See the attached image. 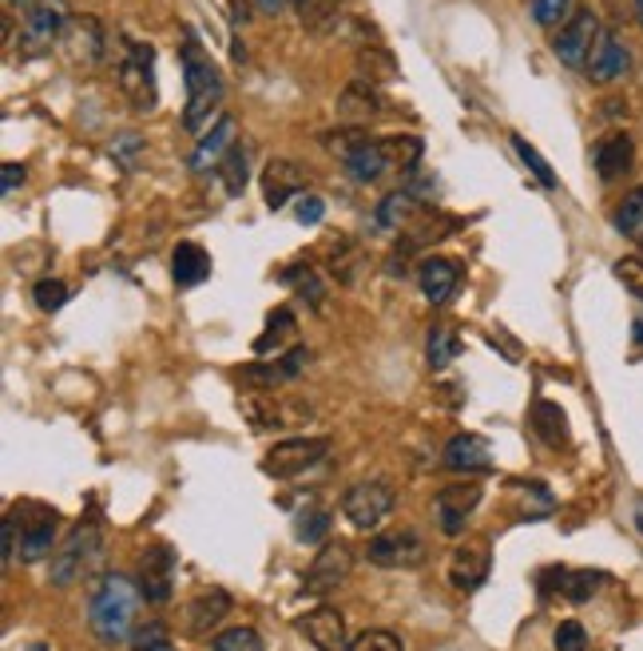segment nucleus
<instances>
[{"label": "nucleus", "mask_w": 643, "mask_h": 651, "mask_svg": "<svg viewBox=\"0 0 643 651\" xmlns=\"http://www.w3.org/2000/svg\"><path fill=\"white\" fill-rule=\"evenodd\" d=\"M180 64H183V84H187V112H183V128L191 135H207L211 112L223 100V77H218L215 60L207 57V48L195 40V32H187L180 48Z\"/></svg>", "instance_id": "f257e3e1"}, {"label": "nucleus", "mask_w": 643, "mask_h": 651, "mask_svg": "<svg viewBox=\"0 0 643 651\" xmlns=\"http://www.w3.org/2000/svg\"><path fill=\"white\" fill-rule=\"evenodd\" d=\"M135 608H140V592L127 576L112 572L100 580V588L92 592V604H88V628L104 648H115L132 635L135 628Z\"/></svg>", "instance_id": "f03ea898"}, {"label": "nucleus", "mask_w": 643, "mask_h": 651, "mask_svg": "<svg viewBox=\"0 0 643 651\" xmlns=\"http://www.w3.org/2000/svg\"><path fill=\"white\" fill-rule=\"evenodd\" d=\"M95 557H100V520L88 517V520H80L76 529L68 532L64 545L52 552V584L72 588L76 580H84V576L92 572Z\"/></svg>", "instance_id": "7ed1b4c3"}, {"label": "nucleus", "mask_w": 643, "mask_h": 651, "mask_svg": "<svg viewBox=\"0 0 643 651\" xmlns=\"http://www.w3.org/2000/svg\"><path fill=\"white\" fill-rule=\"evenodd\" d=\"M120 88L127 92L135 112H152L155 108V52H152V44L123 40Z\"/></svg>", "instance_id": "20e7f679"}, {"label": "nucleus", "mask_w": 643, "mask_h": 651, "mask_svg": "<svg viewBox=\"0 0 643 651\" xmlns=\"http://www.w3.org/2000/svg\"><path fill=\"white\" fill-rule=\"evenodd\" d=\"M326 454H330V437H286L263 457V472L275 481H290V477H303L306 469H314Z\"/></svg>", "instance_id": "39448f33"}, {"label": "nucleus", "mask_w": 643, "mask_h": 651, "mask_svg": "<svg viewBox=\"0 0 643 651\" xmlns=\"http://www.w3.org/2000/svg\"><path fill=\"white\" fill-rule=\"evenodd\" d=\"M394 489L386 481H358L346 489L341 497V512L350 520L354 529L369 532V529H381L389 517H394Z\"/></svg>", "instance_id": "423d86ee"}, {"label": "nucleus", "mask_w": 643, "mask_h": 651, "mask_svg": "<svg viewBox=\"0 0 643 651\" xmlns=\"http://www.w3.org/2000/svg\"><path fill=\"white\" fill-rule=\"evenodd\" d=\"M238 409L251 417L255 429H294L314 414L303 397H283V394H255L238 397Z\"/></svg>", "instance_id": "0eeeda50"}, {"label": "nucleus", "mask_w": 643, "mask_h": 651, "mask_svg": "<svg viewBox=\"0 0 643 651\" xmlns=\"http://www.w3.org/2000/svg\"><path fill=\"white\" fill-rule=\"evenodd\" d=\"M60 52L68 57V64L76 68H100L108 57V32L95 17H72L68 29L60 32Z\"/></svg>", "instance_id": "6e6552de"}, {"label": "nucleus", "mask_w": 643, "mask_h": 651, "mask_svg": "<svg viewBox=\"0 0 643 651\" xmlns=\"http://www.w3.org/2000/svg\"><path fill=\"white\" fill-rule=\"evenodd\" d=\"M68 0H37L32 12H24V57H40L52 44H60V32L68 29Z\"/></svg>", "instance_id": "1a4fd4ad"}, {"label": "nucleus", "mask_w": 643, "mask_h": 651, "mask_svg": "<svg viewBox=\"0 0 643 651\" xmlns=\"http://www.w3.org/2000/svg\"><path fill=\"white\" fill-rule=\"evenodd\" d=\"M429 545L417 529H389L369 540V564L378 568H417L426 564Z\"/></svg>", "instance_id": "9d476101"}, {"label": "nucleus", "mask_w": 643, "mask_h": 651, "mask_svg": "<svg viewBox=\"0 0 643 651\" xmlns=\"http://www.w3.org/2000/svg\"><path fill=\"white\" fill-rule=\"evenodd\" d=\"M600 40V20L592 9H580L576 17L560 24L557 40H552V52L560 57V64L568 68H588V57H592V48Z\"/></svg>", "instance_id": "9b49d317"}, {"label": "nucleus", "mask_w": 643, "mask_h": 651, "mask_svg": "<svg viewBox=\"0 0 643 651\" xmlns=\"http://www.w3.org/2000/svg\"><path fill=\"white\" fill-rule=\"evenodd\" d=\"M354 568V548L341 545V540H326V545L318 548V557H314V564L306 568V580H303V592L306 596H326L334 592V588L350 576Z\"/></svg>", "instance_id": "f8f14e48"}, {"label": "nucleus", "mask_w": 643, "mask_h": 651, "mask_svg": "<svg viewBox=\"0 0 643 651\" xmlns=\"http://www.w3.org/2000/svg\"><path fill=\"white\" fill-rule=\"evenodd\" d=\"M171 576H175V552L167 545L147 548L140 557V596L147 604H167L171 592H175Z\"/></svg>", "instance_id": "ddd939ff"}, {"label": "nucleus", "mask_w": 643, "mask_h": 651, "mask_svg": "<svg viewBox=\"0 0 643 651\" xmlns=\"http://www.w3.org/2000/svg\"><path fill=\"white\" fill-rule=\"evenodd\" d=\"M386 95L378 92V84H369V80H350V84L341 88L338 95V120H346L350 128H366L369 120H378L386 115Z\"/></svg>", "instance_id": "4468645a"}, {"label": "nucleus", "mask_w": 643, "mask_h": 651, "mask_svg": "<svg viewBox=\"0 0 643 651\" xmlns=\"http://www.w3.org/2000/svg\"><path fill=\"white\" fill-rule=\"evenodd\" d=\"M477 505H481V485H477V481L445 485V489L437 492V525H441V532L457 537Z\"/></svg>", "instance_id": "2eb2a0df"}, {"label": "nucleus", "mask_w": 643, "mask_h": 651, "mask_svg": "<svg viewBox=\"0 0 643 651\" xmlns=\"http://www.w3.org/2000/svg\"><path fill=\"white\" fill-rule=\"evenodd\" d=\"M627 68H632V52H627L624 40L612 37V32H600L596 48H592V57H588L584 77L592 80V84H612V80L627 77Z\"/></svg>", "instance_id": "dca6fc26"}, {"label": "nucleus", "mask_w": 643, "mask_h": 651, "mask_svg": "<svg viewBox=\"0 0 643 651\" xmlns=\"http://www.w3.org/2000/svg\"><path fill=\"white\" fill-rule=\"evenodd\" d=\"M306 175L294 160H271L263 167V199L271 211H283L290 199H303Z\"/></svg>", "instance_id": "f3484780"}, {"label": "nucleus", "mask_w": 643, "mask_h": 651, "mask_svg": "<svg viewBox=\"0 0 643 651\" xmlns=\"http://www.w3.org/2000/svg\"><path fill=\"white\" fill-rule=\"evenodd\" d=\"M294 628H298L318 651H350V643H346V620H341L338 608H330V604L306 612Z\"/></svg>", "instance_id": "a211bd4d"}, {"label": "nucleus", "mask_w": 643, "mask_h": 651, "mask_svg": "<svg viewBox=\"0 0 643 651\" xmlns=\"http://www.w3.org/2000/svg\"><path fill=\"white\" fill-rule=\"evenodd\" d=\"M417 283H421V294H426L433 306H445L457 294V283H461V266L445 255H429L417 271Z\"/></svg>", "instance_id": "6ab92c4d"}, {"label": "nucleus", "mask_w": 643, "mask_h": 651, "mask_svg": "<svg viewBox=\"0 0 643 651\" xmlns=\"http://www.w3.org/2000/svg\"><path fill=\"white\" fill-rule=\"evenodd\" d=\"M592 163H596V175L604 183H612V180H620V175H627V171H632V163H635L632 135H624V132L604 135V140L596 143V152H592Z\"/></svg>", "instance_id": "aec40b11"}, {"label": "nucleus", "mask_w": 643, "mask_h": 651, "mask_svg": "<svg viewBox=\"0 0 643 651\" xmlns=\"http://www.w3.org/2000/svg\"><path fill=\"white\" fill-rule=\"evenodd\" d=\"M235 148V120L231 115H218V123L211 128L207 135H200V148L191 152V171L195 175H207V171H215L218 167V160Z\"/></svg>", "instance_id": "412c9836"}, {"label": "nucleus", "mask_w": 643, "mask_h": 651, "mask_svg": "<svg viewBox=\"0 0 643 651\" xmlns=\"http://www.w3.org/2000/svg\"><path fill=\"white\" fill-rule=\"evenodd\" d=\"M227 616H231V596L223 588H207V592H200L191 600L183 620H187L191 635H211V628H218Z\"/></svg>", "instance_id": "4be33fe9"}, {"label": "nucleus", "mask_w": 643, "mask_h": 651, "mask_svg": "<svg viewBox=\"0 0 643 651\" xmlns=\"http://www.w3.org/2000/svg\"><path fill=\"white\" fill-rule=\"evenodd\" d=\"M489 548L473 545V548H457L449 557V580H453L457 592H477V588L489 580Z\"/></svg>", "instance_id": "5701e85b"}, {"label": "nucleus", "mask_w": 643, "mask_h": 651, "mask_svg": "<svg viewBox=\"0 0 643 651\" xmlns=\"http://www.w3.org/2000/svg\"><path fill=\"white\" fill-rule=\"evenodd\" d=\"M445 465L453 472H484V469H492V449H489V441L484 437H477V434H457L453 441L445 445Z\"/></svg>", "instance_id": "b1692460"}, {"label": "nucleus", "mask_w": 643, "mask_h": 651, "mask_svg": "<svg viewBox=\"0 0 643 651\" xmlns=\"http://www.w3.org/2000/svg\"><path fill=\"white\" fill-rule=\"evenodd\" d=\"M341 163H346V171H350L358 183H378L381 175L394 167V155H389L386 140H366L361 148H354V152L346 155Z\"/></svg>", "instance_id": "393cba45"}, {"label": "nucleus", "mask_w": 643, "mask_h": 651, "mask_svg": "<svg viewBox=\"0 0 643 651\" xmlns=\"http://www.w3.org/2000/svg\"><path fill=\"white\" fill-rule=\"evenodd\" d=\"M211 274V255L200 243H180L171 251V278L180 286H200Z\"/></svg>", "instance_id": "a878e982"}, {"label": "nucleus", "mask_w": 643, "mask_h": 651, "mask_svg": "<svg viewBox=\"0 0 643 651\" xmlns=\"http://www.w3.org/2000/svg\"><path fill=\"white\" fill-rule=\"evenodd\" d=\"M52 545H57V517L44 509L37 520L24 525V537H20V557L29 560V564H37V560L52 557Z\"/></svg>", "instance_id": "bb28decb"}, {"label": "nucleus", "mask_w": 643, "mask_h": 651, "mask_svg": "<svg viewBox=\"0 0 643 651\" xmlns=\"http://www.w3.org/2000/svg\"><path fill=\"white\" fill-rule=\"evenodd\" d=\"M453 358H461V334H457V326H449V322L429 326V338H426L429 369H449Z\"/></svg>", "instance_id": "cd10ccee"}, {"label": "nucleus", "mask_w": 643, "mask_h": 651, "mask_svg": "<svg viewBox=\"0 0 643 651\" xmlns=\"http://www.w3.org/2000/svg\"><path fill=\"white\" fill-rule=\"evenodd\" d=\"M414 211H417V199H414V191H394V195H386L378 203V211H374V223H378L381 231H401L414 218Z\"/></svg>", "instance_id": "c85d7f7f"}, {"label": "nucleus", "mask_w": 643, "mask_h": 651, "mask_svg": "<svg viewBox=\"0 0 643 651\" xmlns=\"http://www.w3.org/2000/svg\"><path fill=\"white\" fill-rule=\"evenodd\" d=\"M532 429H537V437L544 445H564L568 437V421H564V409L557 406V401H537L532 406Z\"/></svg>", "instance_id": "c756f323"}, {"label": "nucleus", "mask_w": 643, "mask_h": 651, "mask_svg": "<svg viewBox=\"0 0 643 651\" xmlns=\"http://www.w3.org/2000/svg\"><path fill=\"white\" fill-rule=\"evenodd\" d=\"M358 77L369 80V84H386V80L398 77V60L389 57L386 48L369 44V48H361L358 52Z\"/></svg>", "instance_id": "7c9ffc66"}, {"label": "nucleus", "mask_w": 643, "mask_h": 651, "mask_svg": "<svg viewBox=\"0 0 643 651\" xmlns=\"http://www.w3.org/2000/svg\"><path fill=\"white\" fill-rule=\"evenodd\" d=\"M290 334H294V311L290 306H278V311H271V318H266V330L255 338V354L263 358V354L283 346Z\"/></svg>", "instance_id": "2f4dec72"}, {"label": "nucleus", "mask_w": 643, "mask_h": 651, "mask_svg": "<svg viewBox=\"0 0 643 651\" xmlns=\"http://www.w3.org/2000/svg\"><path fill=\"white\" fill-rule=\"evenodd\" d=\"M238 382H243L246 389H255V394H275L286 382V374L278 362H251V366L238 369Z\"/></svg>", "instance_id": "473e14b6"}, {"label": "nucleus", "mask_w": 643, "mask_h": 651, "mask_svg": "<svg viewBox=\"0 0 643 651\" xmlns=\"http://www.w3.org/2000/svg\"><path fill=\"white\" fill-rule=\"evenodd\" d=\"M612 223H615V231H620L624 238H640L643 235V187L627 191L624 203L615 207Z\"/></svg>", "instance_id": "72a5a7b5"}, {"label": "nucleus", "mask_w": 643, "mask_h": 651, "mask_svg": "<svg viewBox=\"0 0 643 651\" xmlns=\"http://www.w3.org/2000/svg\"><path fill=\"white\" fill-rule=\"evenodd\" d=\"M218 175H223V187H227V195H243L246 191V148L243 143H235V148H231L227 155H223V160H218Z\"/></svg>", "instance_id": "f704fd0d"}, {"label": "nucleus", "mask_w": 643, "mask_h": 651, "mask_svg": "<svg viewBox=\"0 0 643 651\" xmlns=\"http://www.w3.org/2000/svg\"><path fill=\"white\" fill-rule=\"evenodd\" d=\"M600 584H604V572H592V568L568 572L564 576V600H572V604H584V600H592V596L600 592Z\"/></svg>", "instance_id": "c9c22d12"}, {"label": "nucleus", "mask_w": 643, "mask_h": 651, "mask_svg": "<svg viewBox=\"0 0 643 651\" xmlns=\"http://www.w3.org/2000/svg\"><path fill=\"white\" fill-rule=\"evenodd\" d=\"M211 651H266L255 628H227L211 640Z\"/></svg>", "instance_id": "e433bc0d"}, {"label": "nucleus", "mask_w": 643, "mask_h": 651, "mask_svg": "<svg viewBox=\"0 0 643 651\" xmlns=\"http://www.w3.org/2000/svg\"><path fill=\"white\" fill-rule=\"evenodd\" d=\"M326 532H330V512H298L294 517V537L303 545H326Z\"/></svg>", "instance_id": "4c0bfd02"}, {"label": "nucleus", "mask_w": 643, "mask_h": 651, "mask_svg": "<svg viewBox=\"0 0 643 651\" xmlns=\"http://www.w3.org/2000/svg\"><path fill=\"white\" fill-rule=\"evenodd\" d=\"M512 148H517V155L524 160V167H529L532 175H537V180L544 183V187H557V175H552V167L544 163V155H540L537 148H532V143L524 140V135H512Z\"/></svg>", "instance_id": "58836bf2"}, {"label": "nucleus", "mask_w": 643, "mask_h": 651, "mask_svg": "<svg viewBox=\"0 0 643 651\" xmlns=\"http://www.w3.org/2000/svg\"><path fill=\"white\" fill-rule=\"evenodd\" d=\"M283 278H286V283H298V294H303L306 303H310L314 311H318V306H322V283H318V274H314L310 266H306V263L290 266V271H286Z\"/></svg>", "instance_id": "ea45409f"}, {"label": "nucleus", "mask_w": 643, "mask_h": 651, "mask_svg": "<svg viewBox=\"0 0 643 651\" xmlns=\"http://www.w3.org/2000/svg\"><path fill=\"white\" fill-rule=\"evenodd\" d=\"M350 651H406V643H401V635L386 632V628H369L350 643Z\"/></svg>", "instance_id": "a19ab883"}, {"label": "nucleus", "mask_w": 643, "mask_h": 651, "mask_svg": "<svg viewBox=\"0 0 643 651\" xmlns=\"http://www.w3.org/2000/svg\"><path fill=\"white\" fill-rule=\"evenodd\" d=\"M32 298H37V306L44 314L60 311V306L68 303V286L60 283V278H40L37 286H32Z\"/></svg>", "instance_id": "79ce46f5"}, {"label": "nucleus", "mask_w": 643, "mask_h": 651, "mask_svg": "<svg viewBox=\"0 0 643 651\" xmlns=\"http://www.w3.org/2000/svg\"><path fill=\"white\" fill-rule=\"evenodd\" d=\"M338 17V0H310L303 9V24L310 32H326Z\"/></svg>", "instance_id": "37998d69"}, {"label": "nucleus", "mask_w": 643, "mask_h": 651, "mask_svg": "<svg viewBox=\"0 0 643 651\" xmlns=\"http://www.w3.org/2000/svg\"><path fill=\"white\" fill-rule=\"evenodd\" d=\"M366 140H369L366 128H341V132H326V135H322V143H326L334 155H341V160H346L354 148H361Z\"/></svg>", "instance_id": "c03bdc74"}, {"label": "nucleus", "mask_w": 643, "mask_h": 651, "mask_svg": "<svg viewBox=\"0 0 643 651\" xmlns=\"http://www.w3.org/2000/svg\"><path fill=\"white\" fill-rule=\"evenodd\" d=\"M568 9H572V0H532V20L540 29H557L568 17Z\"/></svg>", "instance_id": "a18cd8bd"}, {"label": "nucleus", "mask_w": 643, "mask_h": 651, "mask_svg": "<svg viewBox=\"0 0 643 651\" xmlns=\"http://www.w3.org/2000/svg\"><path fill=\"white\" fill-rule=\"evenodd\" d=\"M552 643H557V651H588V632L580 620H564L557 628V635H552Z\"/></svg>", "instance_id": "49530a36"}, {"label": "nucleus", "mask_w": 643, "mask_h": 651, "mask_svg": "<svg viewBox=\"0 0 643 651\" xmlns=\"http://www.w3.org/2000/svg\"><path fill=\"white\" fill-rule=\"evenodd\" d=\"M615 278H620V283H624L635 298H643V258L640 255L620 258V263H615Z\"/></svg>", "instance_id": "de8ad7c7"}, {"label": "nucleus", "mask_w": 643, "mask_h": 651, "mask_svg": "<svg viewBox=\"0 0 643 651\" xmlns=\"http://www.w3.org/2000/svg\"><path fill=\"white\" fill-rule=\"evenodd\" d=\"M143 152V140L140 132H120L112 140V160L120 163V167H135V155Z\"/></svg>", "instance_id": "09e8293b"}, {"label": "nucleus", "mask_w": 643, "mask_h": 651, "mask_svg": "<svg viewBox=\"0 0 643 651\" xmlns=\"http://www.w3.org/2000/svg\"><path fill=\"white\" fill-rule=\"evenodd\" d=\"M322 215H326V203L318 195H303L298 199V207H294V218L303 223V227H318Z\"/></svg>", "instance_id": "8fccbe9b"}, {"label": "nucleus", "mask_w": 643, "mask_h": 651, "mask_svg": "<svg viewBox=\"0 0 643 651\" xmlns=\"http://www.w3.org/2000/svg\"><path fill=\"white\" fill-rule=\"evenodd\" d=\"M278 366H283L286 382H294L306 366H310V349H306V346H290V349L283 354V358H278Z\"/></svg>", "instance_id": "3c124183"}, {"label": "nucleus", "mask_w": 643, "mask_h": 651, "mask_svg": "<svg viewBox=\"0 0 643 651\" xmlns=\"http://www.w3.org/2000/svg\"><path fill=\"white\" fill-rule=\"evenodd\" d=\"M12 557H17V517H4L0 520V560H4V568L12 564Z\"/></svg>", "instance_id": "603ef678"}, {"label": "nucleus", "mask_w": 643, "mask_h": 651, "mask_svg": "<svg viewBox=\"0 0 643 651\" xmlns=\"http://www.w3.org/2000/svg\"><path fill=\"white\" fill-rule=\"evenodd\" d=\"M20 183H24V167H20V163H4V167H0V191L12 195Z\"/></svg>", "instance_id": "864d4df0"}, {"label": "nucleus", "mask_w": 643, "mask_h": 651, "mask_svg": "<svg viewBox=\"0 0 643 651\" xmlns=\"http://www.w3.org/2000/svg\"><path fill=\"white\" fill-rule=\"evenodd\" d=\"M160 640H167V628H163L160 620H152L147 628H140V632L132 635L135 648H143V643H160Z\"/></svg>", "instance_id": "5fc2aeb1"}, {"label": "nucleus", "mask_w": 643, "mask_h": 651, "mask_svg": "<svg viewBox=\"0 0 643 651\" xmlns=\"http://www.w3.org/2000/svg\"><path fill=\"white\" fill-rule=\"evenodd\" d=\"M231 20L235 24H251V4L246 0H231Z\"/></svg>", "instance_id": "6e6d98bb"}, {"label": "nucleus", "mask_w": 643, "mask_h": 651, "mask_svg": "<svg viewBox=\"0 0 643 651\" xmlns=\"http://www.w3.org/2000/svg\"><path fill=\"white\" fill-rule=\"evenodd\" d=\"M258 9H263L266 17H278V12L286 9V0H258Z\"/></svg>", "instance_id": "4d7b16f0"}, {"label": "nucleus", "mask_w": 643, "mask_h": 651, "mask_svg": "<svg viewBox=\"0 0 643 651\" xmlns=\"http://www.w3.org/2000/svg\"><path fill=\"white\" fill-rule=\"evenodd\" d=\"M132 651H175L167 640H160V643H143V648H132Z\"/></svg>", "instance_id": "13d9d810"}, {"label": "nucleus", "mask_w": 643, "mask_h": 651, "mask_svg": "<svg viewBox=\"0 0 643 651\" xmlns=\"http://www.w3.org/2000/svg\"><path fill=\"white\" fill-rule=\"evenodd\" d=\"M32 4H37V0H17V9H24V12H32Z\"/></svg>", "instance_id": "bf43d9fd"}, {"label": "nucleus", "mask_w": 643, "mask_h": 651, "mask_svg": "<svg viewBox=\"0 0 643 651\" xmlns=\"http://www.w3.org/2000/svg\"><path fill=\"white\" fill-rule=\"evenodd\" d=\"M635 17H640V24H643V0H635Z\"/></svg>", "instance_id": "052dcab7"}, {"label": "nucleus", "mask_w": 643, "mask_h": 651, "mask_svg": "<svg viewBox=\"0 0 643 651\" xmlns=\"http://www.w3.org/2000/svg\"><path fill=\"white\" fill-rule=\"evenodd\" d=\"M635 529H640V532H643V512H635Z\"/></svg>", "instance_id": "680f3d73"}, {"label": "nucleus", "mask_w": 643, "mask_h": 651, "mask_svg": "<svg viewBox=\"0 0 643 651\" xmlns=\"http://www.w3.org/2000/svg\"><path fill=\"white\" fill-rule=\"evenodd\" d=\"M294 4H298V12H303V9H306V4H310V0H294Z\"/></svg>", "instance_id": "e2e57ef3"}, {"label": "nucleus", "mask_w": 643, "mask_h": 651, "mask_svg": "<svg viewBox=\"0 0 643 651\" xmlns=\"http://www.w3.org/2000/svg\"><path fill=\"white\" fill-rule=\"evenodd\" d=\"M640 246H643V235H640Z\"/></svg>", "instance_id": "0e129e2a"}]
</instances>
